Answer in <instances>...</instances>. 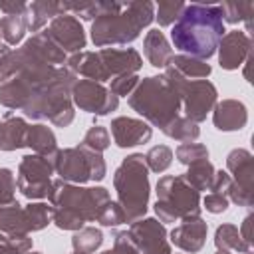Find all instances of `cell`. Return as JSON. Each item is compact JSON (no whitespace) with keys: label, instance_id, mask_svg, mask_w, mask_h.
Instances as JSON below:
<instances>
[{"label":"cell","instance_id":"6da1fadb","mask_svg":"<svg viewBox=\"0 0 254 254\" xmlns=\"http://www.w3.org/2000/svg\"><path fill=\"white\" fill-rule=\"evenodd\" d=\"M224 32L218 4H187L171 30V40L185 56L204 62L216 52Z\"/></svg>","mask_w":254,"mask_h":254},{"label":"cell","instance_id":"7a4b0ae2","mask_svg":"<svg viewBox=\"0 0 254 254\" xmlns=\"http://www.w3.org/2000/svg\"><path fill=\"white\" fill-rule=\"evenodd\" d=\"M155 18V6L143 2H99V16L91 24V40L103 48L109 44H129Z\"/></svg>","mask_w":254,"mask_h":254},{"label":"cell","instance_id":"3957f363","mask_svg":"<svg viewBox=\"0 0 254 254\" xmlns=\"http://www.w3.org/2000/svg\"><path fill=\"white\" fill-rule=\"evenodd\" d=\"M52 202V220L62 230H79L83 222L97 220L99 210L109 202V192L103 187L81 189L69 183L52 181L48 194Z\"/></svg>","mask_w":254,"mask_h":254},{"label":"cell","instance_id":"277c9868","mask_svg":"<svg viewBox=\"0 0 254 254\" xmlns=\"http://www.w3.org/2000/svg\"><path fill=\"white\" fill-rule=\"evenodd\" d=\"M129 105L155 127L165 129L175 117H179L181 95L163 75H153L137 83V87L129 93Z\"/></svg>","mask_w":254,"mask_h":254},{"label":"cell","instance_id":"5b68a950","mask_svg":"<svg viewBox=\"0 0 254 254\" xmlns=\"http://www.w3.org/2000/svg\"><path fill=\"white\" fill-rule=\"evenodd\" d=\"M113 185L117 190V202L123 208L125 222L139 220L149 202V175L145 157L135 153L129 155L115 171Z\"/></svg>","mask_w":254,"mask_h":254},{"label":"cell","instance_id":"8992f818","mask_svg":"<svg viewBox=\"0 0 254 254\" xmlns=\"http://www.w3.org/2000/svg\"><path fill=\"white\" fill-rule=\"evenodd\" d=\"M155 212L161 222L198 218L200 194L185 181V177H161L157 183Z\"/></svg>","mask_w":254,"mask_h":254},{"label":"cell","instance_id":"52a82bcc","mask_svg":"<svg viewBox=\"0 0 254 254\" xmlns=\"http://www.w3.org/2000/svg\"><path fill=\"white\" fill-rule=\"evenodd\" d=\"M54 171L62 177L64 183H87L101 181L105 177V161L101 153H95L83 145L62 149L54 157Z\"/></svg>","mask_w":254,"mask_h":254},{"label":"cell","instance_id":"ba28073f","mask_svg":"<svg viewBox=\"0 0 254 254\" xmlns=\"http://www.w3.org/2000/svg\"><path fill=\"white\" fill-rule=\"evenodd\" d=\"M54 161L42 155H26L18 169V189L28 198H44L52 190Z\"/></svg>","mask_w":254,"mask_h":254},{"label":"cell","instance_id":"9c48e42d","mask_svg":"<svg viewBox=\"0 0 254 254\" xmlns=\"http://www.w3.org/2000/svg\"><path fill=\"white\" fill-rule=\"evenodd\" d=\"M71 99L79 109L95 115H107L109 111H115L119 105V97H115L109 89L91 79L75 81L71 87Z\"/></svg>","mask_w":254,"mask_h":254},{"label":"cell","instance_id":"30bf717a","mask_svg":"<svg viewBox=\"0 0 254 254\" xmlns=\"http://www.w3.org/2000/svg\"><path fill=\"white\" fill-rule=\"evenodd\" d=\"M216 87L208 79H194L187 81L183 93H181V103L185 107V117L198 123L204 121L206 115L212 111L216 105Z\"/></svg>","mask_w":254,"mask_h":254},{"label":"cell","instance_id":"8fae6325","mask_svg":"<svg viewBox=\"0 0 254 254\" xmlns=\"http://www.w3.org/2000/svg\"><path fill=\"white\" fill-rule=\"evenodd\" d=\"M127 234L139 254H171L167 230L155 218H141L131 222Z\"/></svg>","mask_w":254,"mask_h":254},{"label":"cell","instance_id":"7c38bea8","mask_svg":"<svg viewBox=\"0 0 254 254\" xmlns=\"http://www.w3.org/2000/svg\"><path fill=\"white\" fill-rule=\"evenodd\" d=\"M46 34L64 50V52H83L85 48V34L83 28L79 24V20L73 14H60L52 20L50 28L46 30Z\"/></svg>","mask_w":254,"mask_h":254},{"label":"cell","instance_id":"4fadbf2b","mask_svg":"<svg viewBox=\"0 0 254 254\" xmlns=\"http://www.w3.org/2000/svg\"><path fill=\"white\" fill-rule=\"evenodd\" d=\"M218 62L224 69H238L252 56V38L242 30H232L218 44Z\"/></svg>","mask_w":254,"mask_h":254},{"label":"cell","instance_id":"5bb4252c","mask_svg":"<svg viewBox=\"0 0 254 254\" xmlns=\"http://www.w3.org/2000/svg\"><path fill=\"white\" fill-rule=\"evenodd\" d=\"M107 75L111 77H117V75H125V73H135L141 65H143V60L141 56L133 50V48H123V50H117V48H103L97 52Z\"/></svg>","mask_w":254,"mask_h":254},{"label":"cell","instance_id":"9a60e30c","mask_svg":"<svg viewBox=\"0 0 254 254\" xmlns=\"http://www.w3.org/2000/svg\"><path fill=\"white\" fill-rule=\"evenodd\" d=\"M111 135L113 141L117 143V147H135L139 143H147L153 135L151 127L141 121V119H133V117H117L111 121Z\"/></svg>","mask_w":254,"mask_h":254},{"label":"cell","instance_id":"2e32d148","mask_svg":"<svg viewBox=\"0 0 254 254\" xmlns=\"http://www.w3.org/2000/svg\"><path fill=\"white\" fill-rule=\"evenodd\" d=\"M206 222L198 216V218H190V220H183V224H179L177 228H173L171 232V240L175 246H179L185 252H198L204 242H206Z\"/></svg>","mask_w":254,"mask_h":254},{"label":"cell","instance_id":"e0dca14e","mask_svg":"<svg viewBox=\"0 0 254 254\" xmlns=\"http://www.w3.org/2000/svg\"><path fill=\"white\" fill-rule=\"evenodd\" d=\"M212 121L220 131H240L248 121V109L238 99H222L212 107Z\"/></svg>","mask_w":254,"mask_h":254},{"label":"cell","instance_id":"ac0fdd59","mask_svg":"<svg viewBox=\"0 0 254 254\" xmlns=\"http://www.w3.org/2000/svg\"><path fill=\"white\" fill-rule=\"evenodd\" d=\"M226 169L234 177L232 183L240 189L254 190V163L252 153L246 149H232L226 157Z\"/></svg>","mask_w":254,"mask_h":254},{"label":"cell","instance_id":"d6986e66","mask_svg":"<svg viewBox=\"0 0 254 254\" xmlns=\"http://www.w3.org/2000/svg\"><path fill=\"white\" fill-rule=\"evenodd\" d=\"M67 67H69V71L79 73V75H83L91 81H97V83L109 79L97 52H77V54H73L67 60Z\"/></svg>","mask_w":254,"mask_h":254},{"label":"cell","instance_id":"ffe728a7","mask_svg":"<svg viewBox=\"0 0 254 254\" xmlns=\"http://www.w3.org/2000/svg\"><path fill=\"white\" fill-rule=\"evenodd\" d=\"M26 50H30L38 60H42L48 65H56V64H64L65 62V52L46 34V32H38L34 34L26 44Z\"/></svg>","mask_w":254,"mask_h":254},{"label":"cell","instance_id":"44dd1931","mask_svg":"<svg viewBox=\"0 0 254 254\" xmlns=\"http://www.w3.org/2000/svg\"><path fill=\"white\" fill-rule=\"evenodd\" d=\"M143 52H145L147 60L151 62V65H155V67H167L173 58V48L169 46L167 38L163 36V32L159 28L147 32L145 42H143Z\"/></svg>","mask_w":254,"mask_h":254},{"label":"cell","instance_id":"7402d4cb","mask_svg":"<svg viewBox=\"0 0 254 254\" xmlns=\"http://www.w3.org/2000/svg\"><path fill=\"white\" fill-rule=\"evenodd\" d=\"M26 133L28 125L20 117H6L0 121V149L2 151H14L20 147H26Z\"/></svg>","mask_w":254,"mask_h":254},{"label":"cell","instance_id":"603a6c76","mask_svg":"<svg viewBox=\"0 0 254 254\" xmlns=\"http://www.w3.org/2000/svg\"><path fill=\"white\" fill-rule=\"evenodd\" d=\"M26 147H32L36 151V155L48 157L54 161L56 153H58V145H56V137L52 133L50 127L46 125H28V133H26Z\"/></svg>","mask_w":254,"mask_h":254},{"label":"cell","instance_id":"cb8c5ba5","mask_svg":"<svg viewBox=\"0 0 254 254\" xmlns=\"http://www.w3.org/2000/svg\"><path fill=\"white\" fill-rule=\"evenodd\" d=\"M0 230L8 236H26L30 232L26 212L16 200L12 204L0 206Z\"/></svg>","mask_w":254,"mask_h":254},{"label":"cell","instance_id":"d4e9b609","mask_svg":"<svg viewBox=\"0 0 254 254\" xmlns=\"http://www.w3.org/2000/svg\"><path fill=\"white\" fill-rule=\"evenodd\" d=\"M60 14H64L60 2H54V0L32 2V4H28V10H26V26L30 32H38L50 18L54 20Z\"/></svg>","mask_w":254,"mask_h":254},{"label":"cell","instance_id":"484cf974","mask_svg":"<svg viewBox=\"0 0 254 254\" xmlns=\"http://www.w3.org/2000/svg\"><path fill=\"white\" fill-rule=\"evenodd\" d=\"M214 244H216L218 250H226V252H230V250H236L240 254H250L252 252V248L242 240L238 226H234V224L218 226L216 234H214Z\"/></svg>","mask_w":254,"mask_h":254},{"label":"cell","instance_id":"4316f807","mask_svg":"<svg viewBox=\"0 0 254 254\" xmlns=\"http://www.w3.org/2000/svg\"><path fill=\"white\" fill-rule=\"evenodd\" d=\"M214 173H216V169L212 167V163L208 159H202V161L190 163L189 165V173L183 175V177H185V181L192 189H196V190H210L212 181H214Z\"/></svg>","mask_w":254,"mask_h":254},{"label":"cell","instance_id":"83f0119b","mask_svg":"<svg viewBox=\"0 0 254 254\" xmlns=\"http://www.w3.org/2000/svg\"><path fill=\"white\" fill-rule=\"evenodd\" d=\"M171 67H175L181 75H185L187 79L189 77H198V79H204L210 75V65L202 60H196V58H190V56H173L171 58Z\"/></svg>","mask_w":254,"mask_h":254},{"label":"cell","instance_id":"f1b7e54d","mask_svg":"<svg viewBox=\"0 0 254 254\" xmlns=\"http://www.w3.org/2000/svg\"><path fill=\"white\" fill-rule=\"evenodd\" d=\"M218 6L222 12V22H230V24L246 22V34L252 30V22H250L252 12H254L252 2H224Z\"/></svg>","mask_w":254,"mask_h":254},{"label":"cell","instance_id":"f546056e","mask_svg":"<svg viewBox=\"0 0 254 254\" xmlns=\"http://www.w3.org/2000/svg\"><path fill=\"white\" fill-rule=\"evenodd\" d=\"M103 242V234L101 230L93 228V226H85V228H79L75 234H73V252H81V254H91L95 252Z\"/></svg>","mask_w":254,"mask_h":254},{"label":"cell","instance_id":"4dcf8cb0","mask_svg":"<svg viewBox=\"0 0 254 254\" xmlns=\"http://www.w3.org/2000/svg\"><path fill=\"white\" fill-rule=\"evenodd\" d=\"M163 133L169 135L171 139H177V141H194L200 135V129L194 121H190L187 117H175L163 129Z\"/></svg>","mask_w":254,"mask_h":254},{"label":"cell","instance_id":"1f68e13d","mask_svg":"<svg viewBox=\"0 0 254 254\" xmlns=\"http://www.w3.org/2000/svg\"><path fill=\"white\" fill-rule=\"evenodd\" d=\"M26 30H28V26H26V14L24 16H4V18H0V34H2V38L10 46L18 44L24 38Z\"/></svg>","mask_w":254,"mask_h":254},{"label":"cell","instance_id":"d6a6232c","mask_svg":"<svg viewBox=\"0 0 254 254\" xmlns=\"http://www.w3.org/2000/svg\"><path fill=\"white\" fill-rule=\"evenodd\" d=\"M24 212H26L30 230H42L52 220V206H48L46 202H30L24 208Z\"/></svg>","mask_w":254,"mask_h":254},{"label":"cell","instance_id":"836d02e7","mask_svg":"<svg viewBox=\"0 0 254 254\" xmlns=\"http://www.w3.org/2000/svg\"><path fill=\"white\" fill-rule=\"evenodd\" d=\"M185 2H179V0H161L159 4H157V22H159V26H171L173 22H177L179 20V16H181V12L185 10Z\"/></svg>","mask_w":254,"mask_h":254},{"label":"cell","instance_id":"e575fe53","mask_svg":"<svg viewBox=\"0 0 254 254\" xmlns=\"http://www.w3.org/2000/svg\"><path fill=\"white\" fill-rule=\"evenodd\" d=\"M171 159H173V151L167 145H157L145 155V165L153 173H163L171 165Z\"/></svg>","mask_w":254,"mask_h":254},{"label":"cell","instance_id":"d590c367","mask_svg":"<svg viewBox=\"0 0 254 254\" xmlns=\"http://www.w3.org/2000/svg\"><path fill=\"white\" fill-rule=\"evenodd\" d=\"M22 69V56L20 50H6L0 54V83L8 81Z\"/></svg>","mask_w":254,"mask_h":254},{"label":"cell","instance_id":"8d00e7d4","mask_svg":"<svg viewBox=\"0 0 254 254\" xmlns=\"http://www.w3.org/2000/svg\"><path fill=\"white\" fill-rule=\"evenodd\" d=\"M81 145L87 147V149H91V151H95V153L105 151V149L109 147V133H107V129H105V127H99V125L91 127V129L85 133Z\"/></svg>","mask_w":254,"mask_h":254},{"label":"cell","instance_id":"74e56055","mask_svg":"<svg viewBox=\"0 0 254 254\" xmlns=\"http://www.w3.org/2000/svg\"><path fill=\"white\" fill-rule=\"evenodd\" d=\"M177 159L181 163H185V165H190V163L208 159V149L204 145H200V143H183L177 149Z\"/></svg>","mask_w":254,"mask_h":254},{"label":"cell","instance_id":"f35d334b","mask_svg":"<svg viewBox=\"0 0 254 254\" xmlns=\"http://www.w3.org/2000/svg\"><path fill=\"white\" fill-rule=\"evenodd\" d=\"M32 248V242L26 236H0V254H26Z\"/></svg>","mask_w":254,"mask_h":254},{"label":"cell","instance_id":"ab89813d","mask_svg":"<svg viewBox=\"0 0 254 254\" xmlns=\"http://www.w3.org/2000/svg\"><path fill=\"white\" fill-rule=\"evenodd\" d=\"M97 222H101L103 226H117V224L125 222V214H123V208L119 206V202H113V200L105 202L97 214Z\"/></svg>","mask_w":254,"mask_h":254},{"label":"cell","instance_id":"60d3db41","mask_svg":"<svg viewBox=\"0 0 254 254\" xmlns=\"http://www.w3.org/2000/svg\"><path fill=\"white\" fill-rule=\"evenodd\" d=\"M14 175L10 169H0V206L14 202Z\"/></svg>","mask_w":254,"mask_h":254},{"label":"cell","instance_id":"b9f144b4","mask_svg":"<svg viewBox=\"0 0 254 254\" xmlns=\"http://www.w3.org/2000/svg\"><path fill=\"white\" fill-rule=\"evenodd\" d=\"M137 83H139V77H137L135 73L117 75V77H113L109 91H111L115 97H119V95H129V93H131V91L137 87Z\"/></svg>","mask_w":254,"mask_h":254},{"label":"cell","instance_id":"7bdbcfd3","mask_svg":"<svg viewBox=\"0 0 254 254\" xmlns=\"http://www.w3.org/2000/svg\"><path fill=\"white\" fill-rule=\"evenodd\" d=\"M228 198H226V194H222V192H208L206 196H204V206H206V210L208 212H212V214H218V212H224L226 208H228Z\"/></svg>","mask_w":254,"mask_h":254},{"label":"cell","instance_id":"ee69618b","mask_svg":"<svg viewBox=\"0 0 254 254\" xmlns=\"http://www.w3.org/2000/svg\"><path fill=\"white\" fill-rule=\"evenodd\" d=\"M109 252L111 254H139L127 232H117L115 234V244H113V250H109Z\"/></svg>","mask_w":254,"mask_h":254},{"label":"cell","instance_id":"f6af8a7d","mask_svg":"<svg viewBox=\"0 0 254 254\" xmlns=\"http://www.w3.org/2000/svg\"><path fill=\"white\" fill-rule=\"evenodd\" d=\"M230 185H232V177L228 173H224V171H216L214 173L212 187H210V192H222V194H226L228 189H230Z\"/></svg>","mask_w":254,"mask_h":254},{"label":"cell","instance_id":"bcb514c9","mask_svg":"<svg viewBox=\"0 0 254 254\" xmlns=\"http://www.w3.org/2000/svg\"><path fill=\"white\" fill-rule=\"evenodd\" d=\"M0 10L6 16H24L28 10V4L20 2V0H12V2H0Z\"/></svg>","mask_w":254,"mask_h":254},{"label":"cell","instance_id":"7dc6e473","mask_svg":"<svg viewBox=\"0 0 254 254\" xmlns=\"http://www.w3.org/2000/svg\"><path fill=\"white\" fill-rule=\"evenodd\" d=\"M252 220H254V216L252 214H248L244 220H242V228H240V236H242V240L252 248Z\"/></svg>","mask_w":254,"mask_h":254},{"label":"cell","instance_id":"c3c4849f","mask_svg":"<svg viewBox=\"0 0 254 254\" xmlns=\"http://www.w3.org/2000/svg\"><path fill=\"white\" fill-rule=\"evenodd\" d=\"M216 254H230V252H226V250H216Z\"/></svg>","mask_w":254,"mask_h":254},{"label":"cell","instance_id":"681fc988","mask_svg":"<svg viewBox=\"0 0 254 254\" xmlns=\"http://www.w3.org/2000/svg\"><path fill=\"white\" fill-rule=\"evenodd\" d=\"M4 52H6V48H4V46H0V54H4Z\"/></svg>","mask_w":254,"mask_h":254},{"label":"cell","instance_id":"f907efd6","mask_svg":"<svg viewBox=\"0 0 254 254\" xmlns=\"http://www.w3.org/2000/svg\"><path fill=\"white\" fill-rule=\"evenodd\" d=\"M73 254H81V252H73Z\"/></svg>","mask_w":254,"mask_h":254},{"label":"cell","instance_id":"816d5d0a","mask_svg":"<svg viewBox=\"0 0 254 254\" xmlns=\"http://www.w3.org/2000/svg\"><path fill=\"white\" fill-rule=\"evenodd\" d=\"M36 254H38V252H36Z\"/></svg>","mask_w":254,"mask_h":254}]
</instances>
